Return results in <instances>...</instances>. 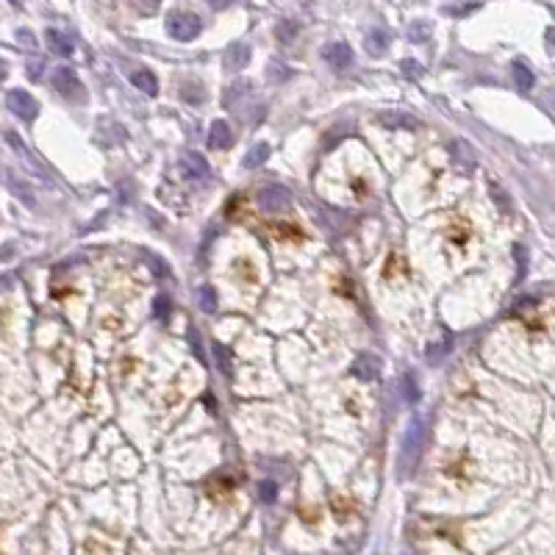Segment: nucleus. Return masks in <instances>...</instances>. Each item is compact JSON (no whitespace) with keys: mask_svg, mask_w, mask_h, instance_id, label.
Returning a JSON list of instances; mask_svg holds the SVG:
<instances>
[{"mask_svg":"<svg viewBox=\"0 0 555 555\" xmlns=\"http://www.w3.org/2000/svg\"><path fill=\"white\" fill-rule=\"evenodd\" d=\"M422 447H425V419L422 416H414L403 433V442H400V475L406 478L411 469L416 466L419 456H422Z\"/></svg>","mask_w":555,"mask_h":555,"instance_id":"obj_1","label":"nucleus"},{"mask_svg":"<svg viewBox=\"0 0 555 555\" xmlns=\"http://www.w3.org/2000/svg\"><path fill=\"white\" fill-rule=\"evenodd\" d=\"M167 31H170L173 39L189 42V39H194V37L200 34V20H197L194 14H189V11H175V14H170V20H167Z\"/></svg>","mask_w":555,"mask_h":555,"instance_id":"obj_2","label":"nucleus"},{"mask_svg":"<svg viewBox=\"0 0 555 555\" xmlns=\"http://www.w3.org/2000/svg\"><path fill=\"white\" fill-rule=\"evenodd\" d=\"M289 203H292V192L280 184H267L261 186V192H258V206L264 211H270V214L289 208Z\"/></svg>","mask_w":555,"mask_h":555,"instance_id":"obj_3","label":"nucleus"},{"mask_svg":"<svg viewBox=\"0 0 555 555\" xmlns=\"http://www.w3.org/2000/svg\"><path fill=\"white\" fill-rule=\"evenodd\" d=\"M6 106H8L20 120H25V123H31V120L39 114V103L25 92V89H11V92L6 94Z\"/></svg>","mask_w":555,"mask_h":555,"instance_id":"obj_4","label":"nucleus"},{"mask_svg":"<svg viewBox=\"0 0 555 555\" xmlns=\"http://www.w3.org/2000/svg\"><path fill=\"white\" fill-rule=\"evenodd\" d=\"M53 87H56L61 94L73 97V94H78V89H81V81H78V75H75L73 67H56V73H53Z\"/></svg>","mask_w":555,"mask_h":555,"instance_id":"obj_5","label":"nucleus"},{"mask_svg":"<svg viewBox=\"0 0 555 555\" xmlns=\"http://www.w3.org/2000/svg\"><path fill=\"white\" fill-rule=\"evenodd\" d=\"M350 372H353L356 378H361V380H378V378H380V361H378V356H372V353H361V356L353 361Z\"/></svg>","mask_w":555,"mask_h":555,"instance_id":"obj_6","label":"nucleus"},{"mask_svg":"<svg viewBox=\"0 0 555 555\" xmlns=\"http://www.w3.org/2000/svg\"><path fill=\"white\" fill-rule=\"evenodd\" d=\"M323 58L333 70H344L353 61V50H350V45H344V42H333V45H328L323 50Z\"/></svg>","mask_w":555,"mask_h":555,"instance_id":"obj_7","label":"nucleus"},{"mask_svg":"<svg viewBox=\"0 0 555 555\" xmlns=\"http://www.w3.org/2000/svg\"><path fill=\"white\" fill-rule=\"evenodd\" d=\"M181 167H184L186 178H197V181H208V178H211V167H208V164H206V158H203V156H197V153L184 156Z\"/></svg>","mask_w":555,"mask_h":555,"instance_id":"obj_8","label":"nucleus"},{"mask_svg":"<svg viewBox=\"0 0 555 555\" xmlns=\"http://www.w3.org/2000/svg\"><path fill=\"white\" fill-rule=\"evenodd\" d=\"M231 142H233L231 125H228L225 120H217V123L211 125V131H208V147L225 150V147H231Z\"/></svg>","mask_w":555,"mask_h":555,"instance_id":"obj_9","label":"nucleus"},{"mask_svg":"<svg viewBox=\"0 0 555 555\" xmlns=\"http://www.w3.org/2000/svg\"><path fill=\"white\" fill-rule=\"evenodd\" d=\"M389 45H392L389 31H383V28H372L370 34H367V50H370L372 56H383Z\"/></svg>","mask_w":555,"mask_h":555,"instance_id":"obj_10","label":"nucleus"},{"mask_svg":"<svg viewBox=\"0 0 555 555\" xmlns=\"http://www.w3.org/2000/svg\"><path fill=\"white\" fill-rule=\"evenodd\" d=\"M511 75H513V84H516V89H522V92L533 89V73L528 70V64H522V61H513V64H511Z\"/></svg>","mask_w":555,"mask_h":555,"instance_id":"obj_11","label":"nucleus"},{"mask_svg":"<svg viewBox=\"0 0 555 555\" xmlns=\"http://www.w3.org/2000/svg\"><path fill=\"white\" fill-rule=\"evenodd\" d=\"M131 81H134V87L142 89L144 94L158 92V81H156V75H153V73H147V70H137V73L131 75Z\"/></svg>","mask_w":555,"mask_h":555,"instance_id":"obj_12","label":"nucleus"},{"mask_svg":"<svg viewBox=\"0 0 555 555\" xmlns=\"http://www.w3.org/2000/svg\"><path fill=\"white\" fill-rule=\"evenodd\" d=\"M45 37H47V42H50V50H53V53H58V56H70V53H73V42H70L61 31L50 28Z\"/></svg>","mask_w":555,"mask_h":555,"instance_id":"obj_13","label":"nucleus"},{"mask_svg":"<svg viewBox=\"0 0 555 555\" xmlns=\"http://www.w3.org/2000/svg\"><path fill=\"white\" fill-rule=\"evenodd\" d=\"M400 392H403V400H406L409 406H414L416 400H419V386H416V378L411 372H406V375L400 378Z\"/></svg>","mask_w":555,"mask_h":555,"instance_id":"obj_14","label":"nucleus"},{"mask_svg":"<svg viewBox=\"0 0 555 555\" xmlns=\"http://www.w3.org/2000/svg\"><path fill=\"white\" fill-rule=\"evenodd\" d=\"M225 61H228V67H233V70L247 67V61H250V47L247 45L231 47V50H228V56H225Z\"/></svg>","mask_w":555,"mask_h":555,"instance_id":"obj_15","label":"nucleus"},{"mask_svg":"<svg viewBox=\"0 0 555 555\" xmlns=\"http://www.w3.org/2000/svg\"><path fill=\"white\" fill-rule=\"evenodd\" d=\"M380 123H383L386 128H406V131H414L416 128V120L406 117V114H383Z\"/></svg>","mask_w":555,"mask_h":555,"instance_id":"obj_16","label":"nucleus"},{"mask_svg":"<svg viewBox=\"0 0 555 555\" xmlns=\"http://www.w3.org/2000/svg\"><path fill=\"white\" fill-rule=\"evenodd\" d=\"M267 156H270V147H267V144H256V147H250V153H247V158H244V167H247V170H256L258 164L267 161Z\"/></svg>","mask_w":555,"mask_h":555,"instance_id":"obj_17","label":"nucleus"},{"mask_svg":"<svg viewBox=\"0 0 555 555\" xmlns=\"http://www.w3.org/2000/svg\"><path fill=\"white\" fill-rule=\"evenodd\" d=\"M197 300H200V308L203 311H217V294H214V289L211 286H200V292H197Z\"/></svg>","mask_w":555,"mask_h":555,"instance_id":"obj_18","label":"nucleus"},{"mask_svg":"<svg viewBox=\"0 0 555 555\" xmlns=\"http://www.w3.org/2000/svg\"><path fill=\"white\" fill-rule=\"evenodd\" d=\"M214 353H217V361H220V370L225 378H231L233 370H231V356H228V350L223 347V344H214Z\"/></svg>","mask_w":555,"mask_h":555,"instance_id":"obj_19","label":"nucleus"},{"mask_svg":"<svg viewBox=\"0 0 555 555\" xmlns=\"http://www.w3.org/2000/svg\"><path fill=\"white\" fill-rule=\"evenodd\" d=\"M275 494H278V486L273 483V480H264V483L258 486V497H261L264 503H273V500H275Z\"/></svg>","mask_w":555,"mask_h":555,"instance_id":"obj_20","label":"nucleus"},{"mask_svg":"<svg viewBox=\"0 0 555 555\" xmlns=\"http://www.w3.org/2000/svg\"><path fill=\"white\" fill-rule=\"evenodd\" d=\"M403 73H406L409 78H419V75H422V67H419V61H411V58H409V61H403Z\"/></svg>","mask_w":555,"mask_h":555,"instance_id":"obj_21","label":"nucleus"},{"mask_svg":"<svg viewBox=\"0 0 555 555\" xmlns=\"http://www.w3.org/2000/svg\"><path fill=\"white\" fill-rule=\"evenodd\" d=\"M294 31H297V25H292V23H283V25H278V37H280V39H286V42L294 37Z\"/></svg>","mask_w":555,"mask_h":555,"instance_id":"obj_22","label":"nucleus"},{"mask_svg":"<svg viewBox=\"0 0 555 555\" xmlns=\"http://www.w3.org/2000/svg\"><path fill=\"white\" fill-rule=\"evenodd\" d=\"M409 34H411V39H422V37L428 34V28H422V25H416V28H411Z\"/></svg>","mask_w":555,"mask_h":555,"instance_id":"obj_23","label":"nucleus"}]
</instances>
